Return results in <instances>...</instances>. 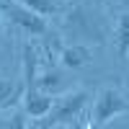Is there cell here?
Instances as JSON below:
<instances>
[{
	"label": "cell",
	"instance_id": "6da1fadb",
	"mask_svg": "<svg viewBox=\"0 0 129 129\" xmlns=\"http://www.w3.org/2000/svg\"><path fill=\"white\" fill-rule=\"evenodd\" d=\"M129 114V98L116 88H101L88 116V129H103L116 116Z\"/></svg>",
	"mask_w": 129,
	"mask_h": 129
},
{
	"label": "cell",
	"instance_id": "7a4b0ae2",
	"mask_svg": "<svg viewBox=\"0 0 129 129\" xmlns=\"http://www.w3.org/2000/svg\"><path fill=\"white\" fill-rule=\"evenodd\" d=\"M88 103V93L85 90H70L64 95H54V103H52V111L47 116H41L44 126H57V124H70L80 116V111Z\"/></svg>",
	"mask_w": 129,
	"mask_h": 129
},
{
	"label": "cell",
	"instance_id": "3957f363",
	"mask_svg": "<svg viewBox=\"0 0 129 129\" xmlns=\"http://www.w3.org/2000/svg\"><path fill=\"white\" fill-rule=\"evenodd\" d=\"M0 10L13 21L21 31H26V34H31V36H44V34H49L47 18L39 16L36 10H31L28 5L18 3V0H0Z\"/></svg>",
	"mask_w": 129,
	"mask_h": 129
},
{
	"label": "cell",
	"instance_id": "277c9868",
	"mask_svg": "<svg viewBox=\"0 0 129 129\" xmlns=\"http://www.w3.org/2000/svg\"><path fill=\"white\" fill-rule=\"evenodd\" d=\"M21 103H23V111L31 116V119H41V116H47L52 111V103H54V95L47 93V90H26L23 98H21Z\"/></svg>",
	"mask_w": 129,
	"mask_h": 129
},
{
	"label": "cell",
	"instance_id": "5b68a950",
	"mask_svg": "<svg viewBox=\"0 0 129 129\" xmlns=\"http://www.w3.org/2000/svg\"><path fill=\"white\" fill-rule=\"evenodd\" d=\"M23 98V80H8L0 78V111L13 109V103Z\"/></svg>",
	"mask_w": 129,
	"mask_h": 129
},
{
	"label": "cell",
	"instance_id": "8992f818",
	"mask_svg": "<svg viewBox=\"0 0 129 129\" xmlns=\"http://www.w3.org/2000/svg\"><path fill=\"white\" fill-rule=\"evenodd\" d=\"M59 59H62L64 67L78 70V67H85V64L93 59V52H90L88 47H83V44H72V47H64V49H62Z\"/></svg>",
	"mask_w": 129,
	"mask_h": 129
},
{
	"label": "cell",
	"instance_id": "52a82bcc",
	"mask_svg": "<svg viewBox=\"0 0 129 129\" xmlns=\"http://www.w3.org/2000/svg\"><path fill=\"white\" fill-rule=\"evenodd\" d=\"M114 44H116V52L119 57L126 59L129 57V10L119 16L116 21V28H114Z\"/></svg>",
	"mask_w": 129,
	"mask_h": 129
},
{
	"label": "cell",
	"instance_id": "ba28073f",
	"mask_svg": "<svg viewBox=\"0 0 129 129\" xmlns=\"http://www.w3.org/2000/svg\"><path fill=\"white\" fill-rule=\"evenodd\" d=\"M18 3L28 5L31 10H36V13H39V16H44V18L62 13V3H59V0H18Z\"/></svg>",
	"mask_w": 129,
	"mask_h": 129
},
{
	"label": "cell",
	"instance_id": "9c48e42d",
	"mask_svg": "<svg viewBox=\"0 0 129 129\" xmlns=\"http://www.w3.org/2000/svg\"><path fill=\"white\" fill-rule=\"evenodd\" d=\"M26 119H28V114L21 106V109L10 111L8 116H0V129H26Z\"/></svg>",
	"mask_w": 129,
	"mask_h": 129
},
{
	"label": "cell",
	"instance_id": "30bf717a",
	"mask_svg": "<svg viewBox=\"0 0 129 129\" xmlns=\"http://www.w3.org/2000/svg\"><path fill=\"white\" fill-rule=\"evenodd\" d=\"M36 83H39L41 90H47V93L54 95L57 85H59V75H57V72H47V75H41V80H36Z\"/></svg>",
	"mask_w": 129,
	"mask_h": 129
},
{
	"label": "cell",
	"instance_id": "8fae6325",
	"mask_svg": "<svg viewBox=\"0 0 129 129\" xmlns=\"http://www.w3.org/2000/svg\"><path fill=\"white\" fill-rule=\"evenodd\" d=\"M49 129H67V124H57V126H49Z\"/></svg>",
	"mask_w": 129,
	"mask_h": 129
}]
</instances>
